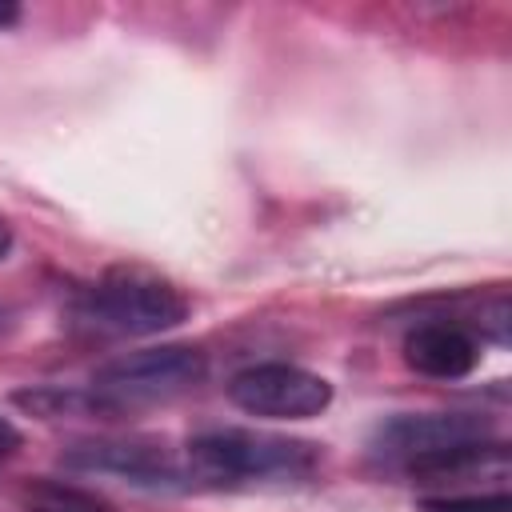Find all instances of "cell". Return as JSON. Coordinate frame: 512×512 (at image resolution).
Instances as JSON below:
<instances>
[{
	"mask_svg": "<svg viewBox=\"0 0 512 512\" xmlns=\"http://www.w3.org/2000/svg\"><path fill=\"white\" fill-rule=\"evenodd\" d=\"M320 460V444L264 428H208L184 444L188 476L216 488L300 484L320 468Z\"/></svg>",
	"mask_w": 512,
	"mask_h": 512,
	"instance_id": "1",
	"label": "cell"
},
{
	"mask_svg": "<svg viewBox=\"0 0 512 512\" xmlns=\"http://www.w3.org/2000/svg\"><path fill=\"white\" fill-rule=\"evenodd\" d=\"M76 320L100 336H160L188 320V296L148 268H108L76 300Z\"/></svg>",
	"mask_w": 512,
	"mask_h": 512,
	"instance_id": "2",
	"label": "cell"
},
{
	"mask_svg": "<svg viewBox=\"0 0 512 512\" xmlns=\"http://www.w3.org/2000/svg\"><path fill=\"white\" fill-rule=\"evenodd\" d=\"M208 376V356L196 344H160V348H140L112 356L92 372V388L116 408H140L156 400L184 396Z\"/></svg>",
	"mask_w": 512,
	"mask_h": 512,
	"instance_id": "3",
	"label": "cell"
},
{
	"mask_svg": "<svg viewBox=\"0 0 512 512\" xmlns=\"http://www.w3.org/2000/svg\"><path fill=\"white\" fill-rule=\"evenodd\" d=\"M492 436H496L492 420L476 412H416V416H392L388 424H380L372 436V456L384 468H396L408 480H416L444 456Z\"/></svg>",
	"mask_w": 512,
	"mask_h": 512,
	"instance_id": "4",
	"label": "cell"
},
{
	"mask_svg": "<svg viewBox=\"0 0 512 512\" xmlns=\"http://www.w3.org/2000/svg\"><path fill=\"white\" fill-rule=\"evenodd\" d=\"M228 400L248 416L308 420L332 404V384L312 368H300L288 360H264V364L240 368L228 380Z\"/></svg>",
	"mask_w": 512,
	"mask_h": 512,
	"instance_id": "5",
	"label": "cell"
},
{
	"mask_svg": "<svg viewBox=\"0 0 512 512\" xmlns=\"http://www.w3.org/2000/svg\"><path fill=\"white\" fill-rule=\"evenodd\" d=\"M68 468L120 476L140 488H184L192 476L184 468V456H176L164 440L148 436H124V440H88L64 452Z\"/></svg>",
	"mask_w": 512,
	"mask_h": 512,
	"instance_id": "6",
	"label": "cell"
},
{
	"mask_svg": "<svg viewBox=\"0 0 512 512\" xmlns=\"http://www.w3.org/2000/svg\"><path fill=\"white\" fill-rule=\"evenodd\" d=\"M404 364L428 380H460L480 364V340L460 320H424L404 336Z\"/></svg>",
	"mask_w": 512,
	"mask_h": 512,
	"instance_id": "7",
	"label": "cell"
},
{
	"mask_svg": "<svg viewBox=\"0 0 512 512\" xmlns=\"http://www.w3.org/2000/svg\"><path fill=\"white\" fill-rule=\"evenodd\" d=\"M24 412L40 416V420H64V416H120L92 384L72 388V384H40V388H20L12 396Z\"/></svg>",
	"mask_w": 512,
	"mask_h": 512,
	"instance_id": "8",
	"label": "cell"
},
{
	"mask_svg": "<svg viewBox=\"0 0 512 512\" xmlns=\"http://www.w3.org/2000/svg\"><path fill=\"white\" fill-rule=\"evenodd\" d=\"M24 508L28 512H112L108 500H100L96 492L80 488V484H64V480H32L24 484Z\"/></svg>",
	"mask_w": 512,
	"mask_h": 512,
	"instance_id": "9",
	"label": "cell"
},
{
	"mask_svg": "<svg viewBox=\"0 0 512 512\" xmlns=\"http://www.w3.org/2000/svg\"><path fill=\"white\" fill-rule=\"evenodd\" d=\"M424 512H512V500L504 488L492 492H448V496H424Z\"/></svg>",
	"mask_w": 512,
	"mask_h": 512,
	"instance_id": "10",
	"label": "cell"
},
{
	"mask_svg": "<svg viewBox=\"0 0 512 512\" xmlns=\"http://www.w3.org/2000/svg\"><path fill=\"white\" fill-rule=\"evenodd\" d=\"M24 444V436H20V428L8 420V416H0V460H8L16 448Z\"/></svg>",
	"mask_w": 512,
	"mask_h": 512,
	"instance_id": "11",
	"label": "cell"
},
{
	"mask_svg": "<svg viewBox=\"0 0 512 512\" xmlns=\"http://www.w3.org/2000/svg\"><path fill=\"white\" fill-rule=\"evenodd\" d=\"M8 252H12V224L0 216V260H4Z\"/></svg>",
	"mask_w": 512,
	"mask_h": 512,
	"instance_id": "12",
	"label": "cell"
},
{
	"mask_svg": "<svg viewBox=\"0 0 512 512\" xmlns=\"http://www.w3.org/2000/svg\"><path fill=\"white\" fill-rule=\"evenodd\" d=\"M20 20V8L16 4H0V28H12Z\"/></svg>",
	"mask_w": 512,
	"mask_h": 512,
	"instance_id": "13",
	"label": "cell"
}]
</instances>
